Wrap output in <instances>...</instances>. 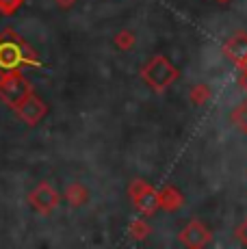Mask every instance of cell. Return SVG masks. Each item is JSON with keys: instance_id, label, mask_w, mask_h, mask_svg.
I'll return each instance as SVG.
<instances>
[]
</instances>
